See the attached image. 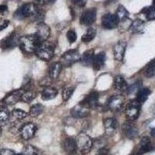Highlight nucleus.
<instances>
[{"instance_id":"obj_1","label":"nucleus","mask_w":155,"mask_h":155,"mask_svg":"<svg viewBox=\"0 0 155 155\" xmlns=\"http://www.w3.org/2000/svg\"><path fill=\"white\" fill-rule=\"evenodd\" d=\"M42 16V10L38 7V5L32 2L22 5L16 9L13 15L16 19H24L30 16H34L36 19H41Z\"/></svg>"},{"instance_id":"obj_2","label":"nucleus","mask_w":155,"mask_h":155,"mask_svg":"<svg viewBox=\"0 0 155 155\" xmlns=\"http://www.w3.org/2000/svg\"><path fill=\"white\" fill-rule=\"evenodd\" d=\"M41 43L36 34H28L19 37L18 44L23 52L30 54L35 52Z\"/></svg>"},{"instance_id":"obj_3","label":"nucleus","mask_w":155,"mask_h":155,"mask_svg":"<svg viewBox=\"0 0 155 155\" xmlns=\"http://www.w3.org/2000/svg\"><path fill=\"white\" fill-rule=\"evenodd\" d=\"M38 58L43 61H49L54 54V46L50 42H41L34 52Z\"/></svg>"},{"instance_id":"obj_4","label":"nucleus","mask_w":155,"mask_h":155,"mask_svg":"<svg viewBox=\"0 0 155 155\" xmlns=\"http://www.w3.org/2000/svg\"><path fill=\"white\" fill-rule=\"evenodd\" d=\"M77 148L81 154H86L92 150L93 147V140L88 134L85 133H80L76 139Z\"/></svg>"},{"instance_id":"obj_5","label":"nucleus","mask_w":155,"mask_h":155,"mask_svg":"<svg viewBox=\"0 0 155 155\" xmlns=\"http://www.w3.org/2000/svg\"><path fill=\"white\" fill-rule=\"evenodd\" d=\"M80 59H81V55L79 54V51L77 49H73L66 51L65 53L61 57L59 62L61 64L62 66L69 67L72 65L73 64L80 61Z\"/></svg>"},{"instance_id":"obj_6","label":"nucleus","mask_w":155,"mask_h":155,"mask_svg":"<svg viewBox=\"0 0 155 155\" xmlns=\"http://www.w3.org/2000/svg\"><path fill=\"white\" fill-rule=\"evenodd\" d=\"M141 104L137 99L129 102L126 106L125 113L127 119L130 121L136 120L139 117L140 113Z\"/></svg>"},{"instance_id":"obj_7","label":"nucleus","mask_w":155,"mask_h":155,"mask_svg":"<svg viewBox=\"0 0 155 155\" xmlns=\"http://www.w3.org/2000/svg\"><path fill=\"white\" fill-rule=\"evenodd\" d=\"M37 127L33 123H27L19 129V134L25 140H28L33 138L37 132Z\"/></svg>"},{"instance_id":"obj_8","label":"nucleus","mask_w":155,"mask_h":155,"mask_svg":"<svg viewBox=\"0 0 155 155\" xmlns=\"http://www.w3.org/2000/svg\"><path fill=\"white\" fill-rule=\"evenodd\" d=\"M96 16L97 10L95 8H90V9H85L81 13V17H80V23L81 24L85 25V26H90L95 21Z\"/></svg>"},{"instance_id":"obj_9","label":"nucleus","mask_w":155,"mask_h":155,"mask_svg":"<svg viewBox=\"0 0 155 155\" xmlns=\"http://www.w3.org/2000/svg\"><path fill=\"white\" fill-rule=\"evenodd\" d=\"M90 110L91 109L88 106H85L82 102H80L71 109V115L76 119L84 118L89 114Z\"/></svg>"},{"instance_id":"obj_10","label":"nucleus","mask_w":155,"mask_h":155,"mask_svg":"<svg viewBox=\"0 0 155 155\" xmlns=\"http://www.w3.org/2000/svg\"><path fill=\"white\" fill-rule=\"evenodd\" d=\"M102 27L106 30H113L116 28L120 23L116 15L106 13L102 17Z\"/></svg>"},{"instance_id":"obj_11","label":"nucleus","mask_w":155,"mask_h":155,"mask_svg":"<svg viewBox=\"0 0 155 155\" xmlns=\"http://www.w3.org/2000/svg\"><path fill=\"white\" fill-rule=\"evenodd\" d=\"M23 91L24 90L22 89L13 90V91H12V92H10L9 94L5 95V98L2 99V102L6 106L15 105L19 101H20Z\"/></svg>"},{"instance_id":"obj_12","label":"nucleus","mask_w":155,"mask_h":155,"mask_svg":"<svg viewBox=\"0 0 155 155\" xmlns=\"http://www.w3.org/2000/svg\"><path fill=\"white\" fill-rule=\"evenodd\" d=\"M124 102H125V99L124 98V96L120 95H113L109 99L108 107L112 111L118 112L121 110L122 108L124 107Z\"/></svg>"},{"instance_id":"obj_13","label":"nucleus","mask_w":155,"mask_h":155,"mask_svg":"<svg viewBox=\"0 0 155 155\" xmlns=\"http://www.w3.org/2000/svg\"><path fill=\"white\" fill-rule=\"evenodd\" d=\"M126 48H127V43L124 41H120L115 44L113 49L115 60L118 61H122L124 60Z\"/></svg>"},{"instance_id":"obj_14","label":"nucleus","mask_w":155,"mask_h":155,"mask_svg":"<svg viewBox=\"0 0 155 155\" xmlns=\"http://www.w3.org/2000/svg\"><path fill=\"white\" fill-rule=\"evenodd\" d=\"M35 34L41 42H44V41H47V40L50 37L51 29H50L49 26H48L43 22H41L37 25V33Z\"/></svg>"},{"instance_id":"obj_15","label":"nucleus","mask_w":155,"mask_h":155,"mask_svg":"<svg viewBox=\"0 0 155 155\" xmlns=\"http://www.w3.org/2000/svg\"><path fill=\"white\" fill-rule=\"evenodd\" d=\"M18 43H19V39H17L14 33H12L2 39L0 43V46L2 50L12 49L17 45Z\"/></svg>"},{"instance_id":"obj_16","label":"nucleus","mask_w":155,"mask_h":155,"mask_svg":"<svg viewBox=\"0 0 155 155\" xmlns=\"http://www.w3.org/2000/svg\"><path fill=\"white\" fill-rule=\"evenodd\" d=\"M81 102L85 106H88L90 109H95L98 106V102H99V93L97 92H94V91L90 92Z\"/></svg>"},{"instance_id":"obj_17","label":"nucleus","mask_w":155,"mask_h":155,"mask_svg":"<svg viewBox=\"0 0 155 155\" xmlns=\"http://www.w3.org/2000/svg\"><path fill=\"white\" fill-rule=\"evenodd\" d=\"M123 130H124V133L126 135V137L130 140L134 139L138 135L137 128L130 121L127 122V123L124 124V126H123Z\"/></svg>"},{"instance_id":"obj_18","label":"nucleus","mask_w":155,"mask_h":155,"mask_svg":"<svg viewBox=\"0 0 155 155\" xmlns=\"http://www.w3.org/2000/svg\"><path fill=\"white\" fill-rule=\"evenodd\" d=\"M118 123L114 118H107L104 120L105 133L108 136H113L117 130Z\"/></svg>"},{"instance_id":"obj_19","label":"nucleus","mask_w":155,"mask_h":155,"mask_svg":"<svg viewBox=\"0 0 155 155\" xmlns=\"http://www.w3.org/2000/svg\"><path fill=\"white\" fill-rule=\"evenodd\" d=\"M64 150L68 154L73 155L77 151V143L76 140L73 137H68L64 140L63 143Z\"/></svg>"},{"instance_id":"obj_20","label":"nucleus","mask_w":155,"mask_h":155,"mask_svg":"<svg viewBox=\"0 0 155 155\" xmlns=\"http://www.w3.org/2000/svg\"><path fill=\"white\" fill-rule=\"evenodd\" d=\"M106 62V54L103 51H101L99 54L94 56L92 61V67L95 71H99L102 68Z\"/></svg>"},{"instance_id":"obj_21","label":"nucleus","mask_w":155,"mask_h":155,"mask_svg":"<svg viewBox=\"0 0 155 155\" xmlns=\"http://www.w3.org/2000/svg\"><path fill=\"white\" fill-rule=\"evenodd\" d=\"M58 89L54 87L46 86L41 92V99L43 100L48 101L54 99L58 95Z\"/></svg>"},{"instance_id":"obj_22","label":"nucleus","mask_w":155,"mask_h":155,"mask_svg":"<svg viewBox=\"0 0 155 155\" xmlns=\"http://www.w3.org/2000/svg\"><path fill=\"white\" fill-rule=\"evenodd\" d=\"M113 86L116 91L120 92H126L127 90V88H128L127 81L124 79V78L121 75H117L114 78Z\"/></svg>"},{"instance_id":"obj_23","label":"nucleus","mask_w":155,"mask_h":155,"mask_svg":"<svg viewBox=\"0 0 155 155\" xmlns=\"http://www.w3.org/2000/svg\"><path fill=\"white\" fill-rule=\"evenodd\" d=\"M62 67L60 62H54L49 68V77L52 80H57L61 72Z\"/></svg>"},{"instance_id":"obj_24","label":"nucleus","mask_w":155,"mask_h":155,"mask_svg":"<svg viewBox=\"0 0 155 155\" xmlns=\"http://www.w3.org/2000/svg\"><path fill=\"white\" fill-rule=\"evenodd\" d=\"M94 51L93 50H88L83 54L82 56L81 57V64L84 66H90L92 65V61L94 59Z\"/></svg>"},{"instance_id":"obj_25","label":"nucleus","mask_w":155,"mask_h":155,"mask_svg":"<svg viewBox=\"0 0 155 155\" xmlns=\"http://www.w3.org/2000/svg\"><path fill=\"white\" fill-rule=\"evenodd\" d=\"M151 149L152 145L150 138L147 137H144L142 138L140 143V152H141V153H146V152L150 151Z\"/></svg>"},{"instance_id":"obj_26","label":"nucleus","mask_w":155,"mask_h":155,"mask_svg":"<svg viewBox=\"0 0 155 155\" xmlns=\"http://www.w3.org/2000/svg\"><path fill=\"white\" fill-rule=\"evenodd\" d=\"M130 28V31L134 34L140 33V32L143 31V28H144V22L141 20L140 19H135L132 23Z\"/></svg>"},{"instance_id":"obj_27","label":"nucleus","mask_w":155,"mask_h":155,"mask_svg":"<svg viewBox=\"0 0 155 155\" xmlns=\"http://www.w3.org/2000/svg\"><path fill=\"white\" fill-rule=\"evenodd\" d=\"M151 92H150V90L147 88H140V89L137 92V100L142 104L147 99H148V97L149 95H150Z\"/></svg>"},{"instance_id":"obj_28","label":"nucleus","mask_w":155,"mask_h":155,"mask_svg":"<svg viewBox=\"0 0 155 155\" xmlns=\"http://www.w3.org/2000/svg\"><path fill=\"white\" fill-rule=\"evenodd\" d=\"M36 97H37V93L34 91L26 90V91H23L20 101L25 102V103H30L35 99Z\"/></svg>"},{"instance_id":"obj_29","label":"nucleus","mask_w":155,"mask_h":155,"mask_svg":"<svg viewBox=\"0 0 155 155\" xmlns=\"http://www.w3.org/2000/svg\"><path fill=\"white\" fill-rule=\"evenodd\" d=\"M116 16L118 19L119 22L125 21L126 19H128L129 17V12L127 9L124 7V5H120L118 7L116 12Z\"/></svg>"},{"instance_id":"obj_30","label":"nucleus","mask_w":155,"mask_h":155,"mask_svg":"<svg viewBox=\"0 0 155 155\" xmlns=\"http://www.w3.org/2000/svg\"><path fill=\"white\" fill-rule=\"evenodd\" d=\"M95 35H96V30L92 27H90L87 30L85 34H83L81 37V41L84 43H89L95 38Z\"/></svg>"},{"instance_id":"obj_31","label":"nucleus","mask_w":155,"mask_h":155,"mask_svg":"<svg viewBox=\"0 0 155 155\" xmlns=\"http://www.w3.org/2000/svg\"><path fill=\"white\" fill-rule=\"evenodd\" d=\"M43 111H44V106H43V105L37 103V104H35L33 106H31L29 115L32 116V117H37V116H40L43 113Z\"/></svg>"},{"instance_id":"obj_32","label":"nucleus","mask_w":155,"mask_h":155,"mask_svg":"<svg viewBox=\"0 0 155 155\" xmlns=\"http://www.w3.org/2000/svg\"><path fill=\"white\" fill-rule=\"evenodd\" d=\"M9 112L6 107L0 106V124H5L9 119Z\"/></svg>"},{"instance_id":"obj_33","label":"nucleus","mask_w":155,"mask_h":155,"mask_svg":"<svg viewBox=\"0 0 155 155\" xmlns=\"http://www.w3.org/2000/svg\"><path fill=\"white\" fill-rule=\"evenodd\" d=\"M144 74L148 78H151L155 75V58L148 64L145 69Z\"/></svg>"},{"instance_id":"obj_34","label":"nucleus","mask_w":155,"mask_h":155,"mask_svg":"<svg viewBox=\"0 0 155 155\" xmlns=\"http://www.w3.org/2000/svg\"><path fill=\"white\" fill-rule=\"evenodd\" d=\"M74 91V87L67 86L65 88H64L63 91H62V99H63V100L64 102L68 100L71 97V95H72Z\"/></svg>"},{"instance_id":"obj_35","label":"nucleus","mask_w":155,"mask_h":155,"mask_svg":"<svg viewBox=\"0 0 155 155\" xmlns=\"http://www.w3.org/2000/svg\"><path fill=\"white\" fill-rule=\"evenodd\" d=\"M11 114H12V116H13L15 119L19 120H23V119H25L27 116H28V114H27L26 112L19 109H13L12 111V113H11Z\"/></svg>"},{"instance_id":"obj_36","label":"nucleus","mask_w":155,"mask_h":155,"mask_svg":"<svg viewBox=\"0 0 155 155\" xmlns=\"http://www.w3.org/2000/svg\"><path fill=\"white\" fill-rule=\"evenodd\" d=\"M146 15L147 20H155V6H150L142 11Z\"/></svg>"},{"instance_id":"obj_37","label":"nucleus","mask_w":155,"mask_h":155,"mask_svg":"<svg viewBox=\"0 0 155 155\" xmlns=\"http://www.w3.org/2000/svg\"><path fill=\"white\" fill-rule=\"evenodd\" d=\"M22 155H37V150L34 146L27 145L22 152Z\"/></svg>"},{"instance_id":"obj_38","label":"nucleus","mask_w":155,"mask_h":155,"mask_svg":"<svg viewBox=\"0 0 155 155\" xmlns=\"http://www.w3.org/2000/svg\"><path fill=\"white\" fill-rule=\"evenodd\" d=\"M140 85L141 82L140 81H137L136 83H134V85H130V86L127 88V92L129 94H134L135 92H138L140 89Z\"/></svg>"},{"instance_id":"obj_39","label":"nucleus","mask_w":155,"mask_h":155,"mask_svg":"<svg viewBox=\"0 0 155 155\" xmlns=\"http://www.w3.org/2000/svg\"><path fill=\"white\" fill-rule=\"evenodd\" d=\"M66 36H67L68 41V42L70 43V44H73V43L75 42L76 40H77V34H76L75 31L73 30H68L67 34H66Z\"/></svg>"},{"instance_id":"obj_40","label":"nucleus","mask_w":155,"mask_h":155,"mask_svg":"<svg viewBox=\"0 0 155 155\" xmlns=\"http://www.w3.org/2000/svg\"><path fill=\"white\" fill-rule=\"evenodd\" d=\"M96 155H109V150L108 148L102 147L98 151Z\"/></svg>"},{"instance_id":"obj_41","label":"nucleus","mask_w":155,"mask_h":155,"mask_svg":"<svg viewBox=\"0 0 155 155\" xmlns=\"http://www.w3.org/2000/svg\"><path fill=\"white\" fill-rule=\"evenodd\" d=\"M14 151L9 149H4L0 151V155H13L14 154Z\"/></svg>"},{"instance_id":"obj_42","label":"nucleus","mask_w":155,"mask_h":155,"mask_svg":"<svg viewBox=\"0 0 155 155\" xmlns=\"http://www.w3.org/2000/svg\"><path fill=\"white\" fill-rule=\"evenodd\" d=\"M9 20H5V21H3V23L0 25V31H1V30H5V29L9 26Z\"/></svg>"},{"instance_id":"obj_43","label":"nucleus","mask_w":155,"mask_h":155,"mask_svg":"<svg viewBox=\"0 0 155 155\" xmlns=\"http://www.w3.org/2000/svg\"><path fill=\"white\" fill-rule=\"evenodd\" d=\"M75 5H78V6H84L85 5V2L84 0H71Z\"/></svg>"},{"instance_id":"obj_44","label":"nucleus","mask_w":155,"mask_h":155,"mask_svg":"<svg viewBox=\"0 0 155 155\" xmlns=\"http://www.w3.org/2000/svg\"><path fill=\"white\" fill-rule=\"evenodd\" d=\"M7 5H0V12H5V11H7Z\"/></svg>"},{"instance_id":"obj_45","label":"nucleus","mask_w":155,"mask_h":155,"mask_svg":"<svg viewBox=\"0 0 155 155\" xmlns=\"http://www.w3.org/2000/svg\"><path fill=\"white\" fill-rule=\"evenodd\" d=\"M150 134L153 136V137H155V127H153V128L150 130Z\"/></svg>"},{"instance_id":"obj_46","label":"nucleus","mask_w":155,"mask_h":155,"mask_svg":"<svg viewBox=\"0 0 155 155\" xmlns=\"http://www.w3.org/2000/svg\"><path fill=\"white\" fill-rule=\"evenodd\" d=\"M56 0H45V2L48 4H53L54 3V2Z\"/></svg>"},{"instance_id":"obj_47","label":"nucleus","mask_w":155,"mask_h":155,"mask_svg":"<svg viewBox=\"0 0 155 155\" xmlns=\"http://www.w3.org/2000/svg\"><path fill=\"white\" fill-rule=\"evenodd\" d=\"M13 155H22V153H14Z\"/></svg>"},{"instance_id":"obj_48","label":"nucleus","mask_w":155,"mask_h":155,"mask_svg":"<svg viewBox=\"0 0 155 155\" xmlns=\"http://www.w3.org/2000/svg\"><path fill=\"white\" fill-rule=\"evenodd\" d=\"M1 132H2V129H1V127H0V134H1Z\"/></svg>"},{"instance_id":"obj_49","label":"nucleus","mask_w":155,"mask_h":155,"mask_svg":"<svg viewBox=\"0 0 155 155\" xmlns=\"http://www.w3.org/2000/svg\"><path fill=\"white\" fill-rule=\"evenodd\" d=\"M153 4L155 5V0H153Z\"/></svg>"},{"instance_id":"obj_50","label":"nucleus","mask_w":155,"mask_h":155,"mask_svg":"<svg viewBox=\"0 0 155 155\" xmlns=\"http://www.w3.org/2000/svg\"><path fill=\"white\" fill-rule=\"evenodd\" d=\"M37 1H40V0H37Z\"/></svg>"}]
</instances>
